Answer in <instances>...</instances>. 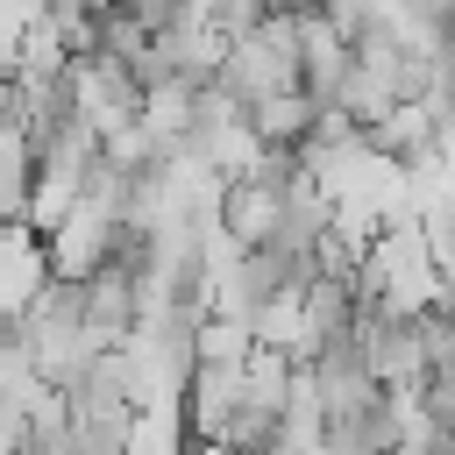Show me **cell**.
Instances as JSON below:
<instances>
[{
	"instance_id": "6da1fadb",
	"label": "cell",
	"mask_w": 455,
	"mask_h": 455,
	"mask_svg": "<svg viewBox=\"0 0 455 455\" xmlns=\"http://www.w3.org/2000/svg\"><path fill=\"white\" fill-rule=\"evenodd\" d=\"M114 242H121V220H114L107 206L78 199L43 249H50V270H57V277H78V284H85V277H100V270L114 263Z\"/></svg>"
},
{
	"instance_id": "7a4b0ae2",
	"label": "cell",
	"mask_w": 455,
	"mask_h": 455,
	"mask_svg": "<svg viewBox=\"0 0 455 455\" xmlns=\"http://www.w3.org/2000/svg\"><path fill=\"white\" fill-rule=\"evenodd\" d=\"M242 405H249V377H242V363H199L192 384H185V398H178L192 441H220L228 419H235Z\"/></svg>"
},
{
	"instance_id": "3957f363",
	"label": "cell",
	"mask_w": 455,
	"mask_h": 455,
	"mask_svg": "<svg viewBox=\"0 0 455 455\" xmlns=\"http://www.w3.org/2000/svg\"><path fill=\"white\" fill-rule=\"evenodd\" d=\"M57 270H50V249H43V235L21 220V228H0V327H14L36 299H43V284H50Z\"/></svg>"
},
{
	"instance_id": "277c9868",
	"label": "cell",
	"mask_w": 455,
	"mask_h": 455,
	"mask_svg": "<svg viewBox=\"0 0 455 455\" xmlns=\"http://www.w3.org/2000/svg\"><path fill=\"white\" fill-rule=\"evenodd\" d=\"M220 228L235 249H270L277 228H284V185L270 178H235L228 199H220Z\"/></svg>"
},
{
	"instance_id": "5b68a950",
	"label": "cell",
	"mask_w": 455,
	"mask_h": 455,
	"mask_svg": "<svg viewBox=\"0 0 455 455\" xmlns=\"http://www.w3.org/2000/svg\"><path fill=\"white\" fill-rule=\"evenodd\" d=\"M85 327H92L107 348H121V341L142 327V284H135V270L107 263L100 277H85Z\"/></svg>"
},
{
	"instance_id": "8992f818",
	"label": "cell",
	"mask_w": 455,
	"mask_h": 455,
	"mask_svg": "<svg viewBox=\"0 0 455 455\" xmlns=\"http://www.w3.org/2000/svg\"><path fill=\"white\" fill-rule=\"evenodd\" d=\"M28 192H36V142L14 121H0V228L28 220Z\"/></svg>"
},
{
	"instance_id": "52a82bcc",
	"label": "cell",
	"mask_w": 455,
	"mask_h": 455,
	"mask_svg": "<svg viewBox=\"0 0 455 455\" xmlns=\"http://www.w3.org/2000/svg\"><path fill=\"white\" fill-rule=\"evenodd\" d=\"M313 121H320V107L306 92H277V100L249 107V128H256L263 149H306L313 142Z\"/></svg>"
},
{
	"instance_id": "ba28073f",
	"label": "cell",
	"mask_w": 455,
	"mask_h": 455,
	"mask_svg": "<svg viewBox=\"0 0 455 455\" xmlns=\"http://www.w3.org/2000/svg\"><path fill=\"white\" fill-rule=\"evenodd\" d=\"M185 441H192V427L178 405H142L128 427V455H185Z\"/></svg>"
},
{
	"instance_id": "9c48e42d",
	"label": "cell",
	"mask_w": 455,
	"mask_h": 455,
	"mask_svg": "<svg viewBox=\"0 0 455 455\" xmlns=\"http://www.w3.org/2000/svg\"><path fill=\"white\" fill-rule=\"evenodd\" d=\"M256 355V334L242 327V320H228V313H206V327H199V363H249Z\"/></svg>"
},
{
	"instance_id": "30bf717a",
	"label": "cell",
	"mask_w": 455,
	"mask_h": 455,
	"mask_svg": "<svg viewBox=\"0 0 455 455\" xmlns=\"http://www.w3.org/2000/svg\"><path fill=\"white\" fill-rule=\"evenodd\" d=\"M121 14H128V21H142L149 36H171V28H178V14H185V0H121Z\"/></svg>"
},
{
	"instance_id": "8fae6325",
	"label": "cell",
	"mask_w": 455,
	"mask_h": 455,
	"mask_svg": "<svg viewBox=\"0 0 455 455\" xmlns=\"http://www.w3.org/2000/svg\"><path fill=\"white\" fill-rule=\"evenodd\" d=\"M185 455H235V448H220V441H185Z\"/></svg>"
}]
</instances>
